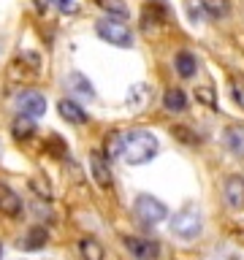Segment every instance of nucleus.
<instances>
[{
  "label": "nucleus",
  "mask_w": 244,
  "mask_h": 260,
  "mask_svg": "<svg viewBox=\"0 0 244 260\" xmlns=\"http://www.w3.org/2000/svg\"><path fill=\"white\" fill-rule=\"evenodd\" d=\"M158 154V138L149 130H128L122 133V152L119 160L128 166H144Z\"/></svg>",
  "instance_id": "f257e3e1"
},
{
  "label": "nucleus",
  "mask_w": 244,
  "mask_h": 260,
  "mask_svg": "<svg viewBox=\"0 0 244 260\" xmlns=\"http://www.w3.org/2000/svg\"><path fill=\"white\" fill-rule=\"evenodd\" d=\"M201 228H203V219H201L198 206H185L182 211H176V214L171 217V233L182 241L198 239Z\"/></svg>",
  "instance_id": "f03ea898"
},
{
  "label": "nucleus",
  "mask_w": 244,
  "mask_h": 260,
  "mask_svg": "<svg viewBox=\"0 0 244 260\" xmlns=\"http://www.w3.org/2000/svg\"><path fill=\"white\" fill-rule=\"evenodd\" d=\"M95 32L101 36L106 44L111 46H119V49H130L133 46V32L125 22L114 19V16H103V19L95 22Z\"/></svg>",
  "instance_id": "7ed1b4c3"
},
{
  "label": "nucleus",
  "mask_w": 244,
  "mask_h": 260,
  "mask_svg": "<svg viewBox=\"0 0 244 260\" xmlns=\"http://www.w3.org/2000/svg\"><path fill=\"white\" fill-rule=\"evenodd\" d=\"M133 211H136V217L141 219V222H146V225H158V222H163V219L168 217L166 203L152 198V195H138L136 203H133Z\"/></svg>",
  "instance_id": "20e7f679"
},
{
  "label": "nucleus",
  "mask_w": 244,
  "mask_h": 260,
  "mask_svg": "<svg viewBox=\"0 0 244 260\" xmlns=\"http://www.w3.org/2000/svg\"><path fill=\"white\" fill-rule=\"evenodd\" d=\"M16 109H19L22 117L36 119L46 111V98L41 92H36V89H24V92L16 95Z\"/></svg>",
  "instance_id": "39448f33"
},
{
  "label": "nucleus",
  "mask_w": 244,
  "mask_h": 260,
  "mask_svg": "<svg viewBox=\"0 0 244 260\" xmlns=\"http://www.w3.org/2000/svg\"><path fill=\"white\" fill-rule=\"evenodd\" d=\"M225 203L233 211H241L244 209V179L241 176H231L225 182Z\"/></svg>",
  "instance_id": "423d86ee"
},
{
  "label": "nucleus",
  "mask_w": 244,
  "mask_h": 260,
  "mask_svg": "<svg viewBox=\"0 0 244 260\" xmlns=\"http://www.w3.org/2000/svg\"><path fill=\"white\" fill-rule=\"evenodd\" d=\"M0 211H3L6 217H19L22 214V198L3 182H0Z\"/></svg>",
  "instance_id": "0eeeda50"
},
{
  "label": "nucleus",
  "mask_w": 244,
  "mask_h": 260,
  "mask_svg": "<svg viewBox=\"0 0 244 260\" xmlns=\"http://www.w3.org/2000/svg\"><path fill=\"white\" fill-rule=\"evenodd\" d=\"M89 171H93V179L98 182V187L111 184V171H109V162H106L103 154H98V152L89 154Z\"/></svg>",
  "instance_id": "6e6552de"
},
{
  "label": "nucleus",
  "mask_w": 244,
  "mask_h": 260,
  "mask_svg": "<svg viewBox=\"0 0 244 260\" xmlns=\"http://www.w3.org/2000/svg\"><path fill=\"white\" fill-rule=\"evenodd\" d=\"M57 111H60V117H63L65 122H71V125H84V122H87V111L81 109L79 103L65 101V98L57 103Z\"/></svg>",
  "instance_id": "1a4fd4ad"
},
{
  "label": "nucleus",
  "mask_w": 244,
  "mask_h": 260,
  "mask_svg": "<svg viewBox=\"0 0 244 260\" xmlns=\"http://www.w3.org/2000/svg\"><path fill=\"white\" fill-rule=\"evenodd\" d=\"M125 247L130 249V255H136L138 260H155L158 257V244L144 241V239H125Z\"/></svg>",
  "instance_id": "9d476101"
},
{
  "label": "nucleus",
  "mask_w": 244,
  "mask_h": 260,
  "mask_svg": "<svg viewBox=\"0 0 244 260\" xmlns=\"http://www.w3.org/2000/svg\"><path fill=\"white\" fill-rule=\"evenodd\" d=\"M223 144H225V149L231 152V154H236V157H244V127H241V125L228 127L225 136H223Z\"/></svg>",
  "instance_id": "9b49d317"
},
{
  "label": "nucleus",
  "mask_w": 244,
  "mask_h": 260,
  "mask_svg": "<svg viewBox=\"0 0 244 260\" xmlns=\"http://www.w3.org/2000/svg\"><path fill=\"white\" fill-rule=\"evenodd\" d=\"M65 84H68V89H71V92H76L79 98H87V101H93V98H95V89H93V84H89V79L84 76V73H71Z\"/></svg>",
  "instance_id": "f8f14e48"
},
{
  "label": "nucleus",
  "mask_w": 244,
  "mask_h": 260,
  "mask_svg": "<svg viewBox=\"0 0 244 260\" xmlns=\"http://www.w3.org/2000/svg\"><path fill=\"white\" fill-rule=\"evenodd\" d=\"M174 62H176V71H179V76H182V79L195 76V68H198V62H195V57H193L190 52H179Z\"/></svg>",
  "instance_id": "ddd939ff"
},
{
  "label": "nucleus",
  "mask_w": 244,
  "mask_h": 260,
  "mask_svg": "<svg viewBox=\"0 0 244 260\" xmlns=\"http://www.w3.org/2000/svg\"><path fill=\"white\" fill-rule=\"evenodd\" d=\"M163 106H166L168 111H185V106H187V98L182 89H166V95H163Z\"/></svg>",
  "instance_id": "4468645a"
},
{
  "label": "nucleus",
  "mask_w": 244,
  "mask_h": 260,
  "mask_svg": "<svg viewBox=\"0 0 244 260\" xmlns=\"http://www.w3.org/2000/svg\"><path fill=\"white\" fill-rule=\"evenodd\" d=\"M46 239H49V236H46L44 228H33V231L27 233V239L19 241V247H22V249H41V247L46 244Z\"/></svg>",
  "instance_id": "2eb2a0df"
},
{
  "label": "nucleus",
  "mask_w": 244,
  "mask_h": 260,
  "mask_svg": "<svg viewBox=\"0 0 244 260\" xmlns=\"http://www.w3.org/2000/svg\"><path fill=\"white\" fill-rule=\"evenodd\" d=\"M203 11H206L209 16H215V19H223V16L228 14V0H201Z\"/></svg>",
  "instance_id": "dca6fc26"
},
{
  "label": "nucleus",
  "mask_w": 244,
  "mask_h": 260,
  "mask_svg": "<svg viewBox=\"0 0 244 260\" xmlns=\"http://www.w3.org/2000/svg\"><path fill=\"white\" fill-rule=\"evenodd\" d=\"M81 257L84 260H103V247L95 239H84L81 241Z\"/></svg>",
  "instance_id": "f3484780"
},
{
  "label": "nucleus",
  "mask_w": 244,
  "mask_h": 260,
  "mask_svg": "<svg viewBox=\"0 0 244 260\" xmlns=\"http://www.w3.org/2000/svg\"><path fill=\"white\" fill-rule=\"evenodd\" d=\"M33 130H36V125H33L30 117H22V114H19V117L14 119V136L16 138H27Z\"/></svg>",
  "instance_id": "a211bd4d"
},
{
  "label": "nucleus",
  "mask_w": 244,
  "mask_h": 260,
  "mask_svg": "<svg viewBox=\"0 0 244 260\" xmlns=\"http://www.w3.org/2000/svg\"><path fill=\"white\" fill-rule=\"evenodd\" d=\"M231 98L236 101V106H241V109H244V76H236L231 81Z\"/></svg>",
  "instance_id": "6ab92c4d"
},
{
  "label": "nucleus",
  "mask_w": 244,
  "mask_h": 260,
  "mask_svg": "<svg viewBox=\"0 0 244 260\" xmlns=\"http://www.w3.org/2000/svg\"><path fill=\"white\" fill-rule=\"evenodd\" d=\"M98 3H101L109 14H114V16H125L128 14V6L122 3V0H98Z\"/></svg>",
  "instance_id": "aec40b11"
},
{
  "label": "nucleus",
  "mask_w": 244,
  "mask_h": 260,
  "mask_svg": "<svg viewBox=\"0 0 244 260\" xmlns=\"http://www.w3.org/2000/svg\"><path fill=\"white\" fill-rule=\"evenodd\" d=\"M106 152H109L111 157H114V154L119 157V152H122V133H111L109 138H106Z\"/></svg>",
  "instance_id": "412c9836"
},
{
  "label": "nucleus",
  "mask_w": 244,
  "mask_h": 260,
  "mask_svg": "<svg viewBox=\"0 0 244 260\" xmlns=\"http://www.w3.org/2000/svg\"><path fill=\"white\" fill-rule=\"evenodd\" d=\"M46 3H52L60 14H76V8H79L76 0H46Z\"/></svg>",
  "instance_id": "4be33fe9"
},
{
  "label": "nucleus",
  "mask_w": 244,
  "mask_h": 260,
  "mask_svg": "<svg viewBox=\"0 0 244 260\" xmlns=\"http://www.w3.org/2000/svg\"><path fill=\"white\" fill-rule=\"evenodd\" d=\"M195 98H198V101H203L206 106H211V109L217 106V98H215V92H211L209 87H198V89H195Z\"/></svg>",
  "instance_id": "5701e85b"
},
{
  "label": "nucleus",
  "mask_w": 244,
  "mask_h": 260,
  "mask_svg": "<svg viewBox=\"0 0 244 260\" xmlns=\"http://www.w3.org/2000/svg\"><path fill=\"white\" fill-rule=\"evenodd\" d=\"M0 54H3V41H0Z\"/></svg>",
  "instance_id": "b1692460"
}]
</instances>
